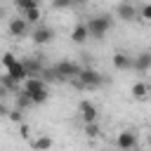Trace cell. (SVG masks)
I'll use <instances>...</instances> for the list:
<instances>
[{
    "label": "cell",
    "instance_id": "10",
    "mask_svg": "<svg viewBox=\"0 0 151 151\" xmlns=\"http://www.w3.org/2000/svg\"><path fill=\"white\" fill-rule=\"evenodd\" d=\"M113 68H118V71L132 68V57H130L127 52H116V54H113Z\"/></svg>",
    "mask_w": 151,
    "mask_h": 151
},
{
    "label": "cell",
    "instance_id": "24",
    "mask_svg": "<svg viewBox=\"0 0 151 151\" xmlns=\"http://www.w3.org/2000/svg\"><path fill=\"white\" fill-rule=\"evenodd\" d=\"M52 7H54V9H66V7H71V2H66V0H59V2H52Z\"/></svg>",
    "mask_w": 151,
    "mask_h": 151
},
{
    "label": "cell",
    "instance_id": "20",
    "mask_svg": "<svg viewBox=\"0 0 151 151\" xmlns=\"http://www.w3.org/2000/svg\"><path fill=\"white\" fill-rule=\"evenodd\" d=\"M99 132H101V130H99V123H87V125H85V134H87L90 139H92V137H99Z\"/></svg>",
    "mask_w": 151,
    "mask_h": 151
},
{
    "label": "cell",
    "instance_id": "23",
    "mask_svg": "<svg viewBox=\"0 0 151 151\" xmlns=\"http://www.w3.org/2000/svg\"><path fill=\"white\" fill-rule=\"evenodd\" d=\"M14 61H17V57H14L12 52H5V54H2V66H5V71H7V68L14 64Z\"/></svg>",
    "mask_w": 151,
    "mask_h": 151
},
{
    "label": "cell",
    "instance_id": "14",
    "mask_svg": "<svg viewBox=\"0 0 151 151\" xmlns=\"http://www.w3.org/2000/svg\"><path fill=\"white\" fill-rule=\"evenodd\" d=\"M0 85H2L9 94H19V90H21V85H19V83H14L7 73H2V76H0Z\"/></svg>",
    "mask_w": 151,
    "mask_h": 151
},
{
    "label": "cell",
    "instance_id": "27",
    "mask_svg": "<svg viewBox=\"0 0 151 151\" xmlns=\"http://www.w3.org/2000/svg\"><path fill=\"white\" fill-rule=\"evenodd\" d=\"M2 14H5V9H2V7H0V17H2Z\"/></svg>",
    "mask_w": 151,
    "mask_h": 151
},
{
    "label": "cell",
    "instance_id": "13",
    "mask_svg": "<svg viewBox=\"0 0 151 151\" xmlns=\"http://www.w3.org/2000/svg\"><path fill=\"white\" fill-rule=\"evenodd\" d=\"M52 137H47V134H42V137H38V139H33L31 142V146L35 149V151H50L52 149Z\"/></svg>",
    "mask_w": 151,
    "mask_h": 151
},
{
    "label": "cell",
    "instance_id": "3",
    "mask_svg": "<svg viewBox=\"0 0 151 151\" xmlns=\"http://www.w3.org/2000/svg\"><path fill=\"white\" fill-rule=\"evenodd\" d=\"M80 68H83V66L76 64V61H59L57 66H52L57 80H76L78 73H80Z\"/></svg>",
    "mask_w": 151,
    "mask_h": 151
},
{
    "label": "cell",
    "instance_id": "18",
    "mask_svg": "<svg viewBox=\"0 0 151 151\" xmlns=\"http://www.w3.org/2000/svg\"><path fill=\"white\" fill-rule=\"evenodd\" d=\"M26 24H38V19H40V7H35V9H28V12H24V17H21Z\"/></svg>",
    "mask_w": 151,
    "mask_h": 151
},
{
    "label": "cell",
    "instance_id": "8",
    "mask_svg": "<svg viewBox=\"0 0 151 151\" xmlns=\"http://www.w3.org/2000/svg\"><path fill=\"white\" fill-rule=\"evenodd\" d=\"M54 38V31L50 28V26H35V31H33V42L35 45H45V42H50Z\"/></svg>",
    "mask_w": 151,
    "mask_h": 151
},
{
    "label": "cell",
    "instance_id": "17",
    "mask_svg": "<svg viewBox=\"0 0 151 151\" xmlns=\"http://www.w3.org/2000/svg\"><path fill=\"white\" fill-rule=\"evenodd\" d=\"M28 106H33L31 97H28L24 90H19V94H17V109H19V111H24V109H28Z\"/></svg>",
    "mask_w": 151,
    "mask_h": 151
},
{
    "label": "cell",
    "instance_id": "2",
    "mask_svg": "<svg viewBox=\"0 0 151 151\" xmlns=\"http://www.w3.org/2000/svg\"><path fill=\"white\" fill-rule=\"evenodd\" d=\"M73 83H78V87L94 90V87H99V85L104 83V76H101L99 71H94V68H80V73H78V78H76Z\"/></svg>",
    "mask_w": 151,
    "mask_h": 151
},
{
    "label": "cell",
    "instance_id": "19",
    "mask_svg": "<svg viewBox=\"0 0 151 151\" xmlns=\"http://www.w3.org/2000/svg\"><path fill=\"white\" fill-rule=\"evenodd\" d=\"M35 7H40L38 0H17V9H21V12H28V9H35Z\"/></svg>",
    "mask_w": 151,
    "mask_h": 151
},
{
    "label": "cell",
    "instance_id": "9",
    "mask_svg": "<svg viewBox=\"0 0 151 151\" xmlns=\"http://www.w3.org/2000/svg\"><path fill=\"white\" fill-rule=\"evenodd\" d=\"M9 33L14 35V38H21V35H26V31H28V24L21 19V17H17V19H9Z\"/></svg>",
    "mask_w": 151,
    "mask_h": 151
},
{
    "label": "cell",
    "instance_id": "4",
    "mask_svg": "<svg viewBox=\"0 0 151 151\" xmlns=\"http://www.w3.org/2000/svg\"><path fill=\"white\" fill-rule=\"evenodd\" d=\"M21 66H24V71H26V78H40V73H42V64H40L38 57H28V59H24Z\"/></svg>",
    "mask_w": 151,
    "mask_h": 151
},
{
    "label": "cell",
    "instance_id": "1",
    "mask_svg": "<svg viewBox=\"0 0 151 151\" xmlns=\"http://www.w3.org/2000/svg\"><path fill=\"white\" fill-rule=\"evenodd\" d=\"M113 26V21H111V17L109 14H99V17H92V19H87L85 21V28H87V38H94V40H101L106 33H109V28Z\"/></svg>",
    "mask_w": 151,
    "mask_h": 151
},
{
    "label": "cell",
    "instance_id": "7",
    "mask_svg": "<svg viewBox=\"0 0 151 151\" xmlns=\"http://www.w3.org/2000/svg\"><path fill=\"white\" fill-rule=\"evenodd\" d=\"M116 14H118L123 21H132V19H137V17H139L137 5H132V2H120V5L116 7Z\"/></svg>",
    "mask_w": 151,
    "mask_h": 151
},
{
    "label": "cell",
    "instance_id": "22",
    "mask_svg": "<svg viewBox=\"0 0 151 151\" xmlns=\"http://www.w3.org/2000/svg\"><path fill=\"white\" fill-rule=\"evenodd\" d=\"M7 118H9L12 123H21V120H24V111H19V109H12V111L7 113Z\"/></svg>",
    "mask_w": 151,
    "mask_h": 151
},
{
    "label": "cell",
    "instance_id": "28",
    "mask_svg": "<svg viewBox=\"0 0 151 151\" xmlns=\"http://www.w3.org/2000/svg\"><path fill=\"white\" fill-rule=\"evenodd\" d=\"M99 151H109V149H99Z\"/></svg>",
    "mask_w": 151,
    "mask_h": 151
},
{
    "label": "cell",
    "instance_id": "6",
    "mask_svg": "<svg viewBox=\"0 0 151 151\" xmlns=\"http://www.w3.org/2000/svg\"><path fill=\"white\" fill-rule=\"evenodd\" d=\"M116 144H118V149H123V151H130V149H134V146H137V134H134L132 130H123V132L118 134Z\"/></svg>",
    "mask_w": 151,
    "mask_h": 151
},
{
    "label": "cell",
    "instance_id": "11",
    "mask_svg": "<svg viewBox=\"0 0 151 151\" xmlns=\"http://www.w3.org/2000/svg\"><path fill=\"white\" fill-rule=\"evenodd\" d=\"M5 73H7V76L14 80V83H19V85L26 80V71H24V66H21V61H19V59H17V61H14V64H12V66H9Z\"/></svg>",
    "mask_w": 151,
    "mask_h": 151
},
{
    "label": "cell",
    "instance_id": "26",
    "mask_svg": "<svg viewBox=\"0 0 151 151\" xmlns=\"http://www.w3.org/2000/svg\"><path fill=\"white\" fill-rule=\"evenodd\" d=\"M7 94H9V92H7V90H5V87H2V85H0V99H5V97H7Z\"/></svg>",
    "mask_w": 151,
    "mask_h": 151
},
{
    "label": "cell",
    "instance_id": "16",
    "mask_svg": "<svg viewBox=\"0 0 151 151\" xmlns=\"http://www.w3.org/2000/svg\"><path fill=\"white\" fill-rule=\"evenodd\" d=\"M71 40H73V42H85V40H87V28H85V24H78V26L71 31Z\"/></svg>",
    "mask_w": 151,
    "mask_h": 151
},
{
    "label": "cell",
    "instance_id": "12",
    "mask_svg": "<svg viewBox=\"0 0 151 151\" xmlns=\"http://www.w3.org/2000/svg\"><path fill=\"white\" fill-rule=\"evenodd\" d=\"M132 68H137V71H149L151 68V54L149 52H142V54H137V57H132Z\"/></svg>",
    "mask_w": 151,
    "mask_h": 151
},
{
    "label": "cell",
    "instance_id": "15",
    "mask_svg": "<svg viewBox=\"0 0 151 151\" xmlns=\"http://www.w3.org/2000/svg\"><path fill=\"white\" fill-rule=\"evenodd\" d=\"M132 97H134L137 101H144V99L149 97V85H146V83H134V85H132Z\"/></svg>",
    "mask_w": 151,
    "mask_h": 151
},
{
    "label": "cell",
    "instance_id": "25",
    "mask_svg": "<svg viewBox=\"0 0 151 151\" xmlns=\"http://www.w3.org/2000/svg\"><path fill=\"white\" fill-rule=\"evenodd\" d=\"M7 113H9V109H7V106L0 101V116H7Z\"/></svg>",
    "mask_w": 151,
    "mask_h": 151
},
{
    "label": "cell",
    "instance_id": "5",
    "mask_svg": "<svg viewBox=\"0 0 151 151\" xmlns=\"http://www.w3.org/2000/svg\"><path fill=\"white\" fill-rule=\"evenodd\" d=\"M78 111H80V118L85 120V125H87V123H97V118H99L97 106H94L92 101H87V99L80 101V109H78Z\"/></svg>",
    "mask_w": 151,
    "mask_h": 151
},
{
    "label": "cell",
    "instance_id": "21",
    "mask_svg": "<svg viewBox=\"0 0 151 151\" xmlns=\"http://www.w3.org/2000/svg\"><path fill=\"white\" fill-rule=\"evenodd\" d=\"M137 12L142 19H151V2H144L142 7H137Z\"/></svg>",
    "mask_w": 151,
    "mask_h": 151
}]
</instances>
